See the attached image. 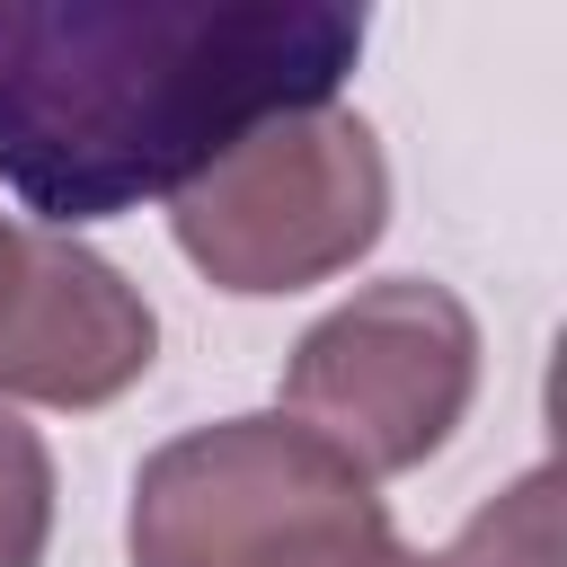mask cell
<instances>
[{
    "mask_svg": "<svg viewBox=\"0 0 567 567\" xmlns=\"http://www.w3.org/2000/svg\"><path fill=\"white\" fill-rule=\"evenodd\" d=\"M354 53L363 18L337 0H0V186L71 239L328 106Z\"/></svg>",
    "mask_w": 567,
    "mask_h": 567,
    "instance_id": "cell-1",
    "label": "cell"
},
{
    "mask_svg": "<svg viewBox=\"0 0 567 567\" xmlns=\"http://www.w3.org/2000/svg\"><path fill=\"white\" fill-rule=\"evenodd\" d=\"M124 540L133 567H425L372 478L292 416H221L159 443Z\"/></svg>",
    "mask_w": 567,
    "mask_h": 567,
    "instance_id": "cell-2",
    "label": "cell"
},
{
    "mask_svg": "<svg viewBox=\"0 0 567 567\" xmlns=\"http://www.w3.org/2000/svg\"><path fill=\"white\" fill-rule=\"evenodd\" d=\"M381 221H390V159L381 133L346 106L275 115L168 195L186 266L248 301L346 275L381 239Z\"/></svg>",
    "mask_w": 567,
    "mask_h": 567,
    "instance_id": "cell-3",
    "label": "cell"
},
{
    "mask_svg": "<svg viewBox=\"0 0 567 567\" xmlns=\"http://www.w3.org/2000/svg\"><path fill=\"white\" fill-rule=\"evenodd\" d=\"M478 399V319L434 275H381L301 328L284 363V408L346 470L399 478L425 470Z\"/></svg>",
    "mask_w": 567,
    "mask_h": 567,
    "instance_id": "cell-4",
    "label": "cell"
},
{
    "mask_svg": "<svg viewBox=\"0 0 567 567\" xmlns=\"http://www.w3.org/2000/svg\"><path fill=\"white\" fill-rule=\"evenodd\" d=\"M425 567H558V470H523L505 496H487L443 558Z\"/></svg>",
    "mask_w": 567,
    "mask_h": 567,
    "instance_id": "cell-5",
    "label": "cell"
},
{
    "mask_svg": "<svg viewBox=\"0 0 567 567\" xmlns=\"http://www.w3.org/2000/svg\"><path fill=\"white\" fill-rule=\"evenodd\" d=\"M53 540V452L0 408V567H35Z\"/></svg>",
    "mask_w": 567,
    "mask_h": 567,
    "instance_id": "cell-6",
    "label": "cell"
},
{
    "mask_svg": "<svg viewBox=\"0 0 567 567\" xmlns=\"http://www.w3.org/2000/svg\"><path fill=\"white\" fill-rule=\"evenodd\" d=\"M44 257H53V230H35V221H9V213H0V372H9L18 328H27V310H35Z\"/></svg>",
    "mask_w": 567,
    "mask_h": 567,
    "instance_id": "cell-7",
    "label": "cell"
}]
</instances>
